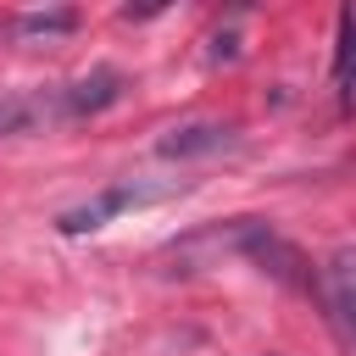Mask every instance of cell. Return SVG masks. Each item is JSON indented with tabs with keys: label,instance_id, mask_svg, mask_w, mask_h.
Wrapping results in <instances>:
<instances>
[{
	"label": "cell",
	"instance_id": "cell-6",
	"mask_svg": "<svg viewBox=\"0 0 356 356\" xmlns=\"http://www.w3.org/2000/svg\"><path fill=\"white\" fill-rule=\"evenodd\" d=\"M328 300H334L339 323L356 339V250H334L328 256Z\"/></svg>",
	"mask_w": 356,
	"mask_h": 356
},
{
	"label": "cell",
	"instance_id": "cell-3",
	"mask_svg": "<svg viewBox=\"0 0 356 356\" xmlns=\"http://www.w3.org/2000/svg\"><path fill=\"white\" fill-rule=\"evenodd\" d=\"M111 100H122V72H117V67H95V72H83V78H72L56 106H61V117H95V111H106Z\"/></svg>",
	"mask_w": 356,
	"mask_h": 356
},
{
	"label": "cell",
	"instance_id": "cell-8",
	"mask_svg": "<svg viewBox=\"0 0 356 356\" xmlns=\"http://www.w3.org/2000/svg\"><path fill=\"white\" fill-rule=\"evenodd\" d=\"M28 122H33V106L17 95H0V134H22Z\"/></svg>",
	"mask_w": 356,
	"mask_h": 356
},
{
	"label": "cell",
	"instance_id": "cell-1",
	"mask_svg": "<svg viewBox=\"0 0 356 356\" xmlns=\"http://www.w3.org/2000/svg\"><path fill=\"white\" fill-rule=\"evenodd\" d=\"M228 239H234V250H245L261 273H273V278H284V284H295V289H312V273H306L300 250H295L278 228H267L261 217H239Z\"/></svg>",
	"mask_w": 356,
	"mask_h": 356
},
{
	"label": "cell",
	"instance_id": "cell-2",
	"mask_svg": "<svg viewBox=\"0 0 356 356\" xmlns=\"http://www.w3.org/2000/svg\"><path fill=\"white\" fill-rule=\"evenodd\" d=\"M161 195H167V189H145V184H111V189L89 195L83 206H67V211L56 217V228H61V234H95V228H106L117 211L145 206V200H161Z\"/></svg>",
	"mask_w": 356,
	"mask_h": 356
},
{
	"label": "cell",
	"instance_id": "cell-4",
	"mask_svg": "<svg viewBox=\"0 0 356 356\" xmlns=\"http://www.w3.org/2000/svg\"><path fill=\"white\" fill-rule=\"evenodd\" d=\"M334 95H339V111H356V6L339 11V39H334Z\"/></svg>",
	"mask_w": 356,
	"mask_h": 356
},
{
	"label": "cell",
	"instance_id": "cell-5",
	"mask_svg": "<svg viewBox=\"0 0 356 356\" xmlns=\"http://www.w3.org/2000/svg\"><path fill=\"white\" fill-rule=\"evenodd\" d=\"M234 145V128L222 122H184L161 139V156H211V150H228Z\"/></svg>",
	"mask_w": 356,
	"mask_h": 356
},
{
	"label": "cell",
	"instance_id": "cell-7",
	"mask_svg": "<svg viewBox=\"0 0 356 356\" xmlns=\"http://www.w3.org/2000/svg\"><path fill=\"white\" fill-rule=\"evenodd\" d=\"M72 22H78V17H72V11H50V17H44V11H39V17H17V22H11V28H17V33H67V28H72Z\"/></svg>",
	"mask_w": 356,
	"mask_h": 356
}]
</instances>
